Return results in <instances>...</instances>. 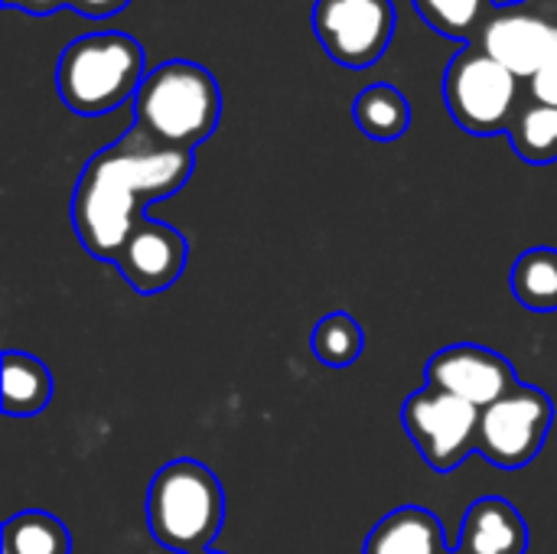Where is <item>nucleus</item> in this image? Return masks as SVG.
<instances>
[{"label":"nucleus","instance_id":"19","mask_svg":"<svg viewBox=\"0 0 557 554\" xmlns=\"http://www.w3.org/2000/svg\"><path fill=\"white\" fill-rule=\"evenodd\" d=\"M421 20L460 42H476L480 29L486 26L490 13L496 10L493 0H411Z\"/></svg>","mask_w":557,"mask_h":554},{"label":"nucleus","instance_id":"25","mask_svg":"<svg viewBox=\"0 0 557 554\" xmlns=\"http://www.w3.org/2000/svg\"><path fill=\"white\" fill-rule=\"evenodd\" d=\"M447 554H460V552H457V549H454V552H447Z\"/></svg>","mask_w":557,"mask_h":554},{"label":"nucleus","instance_id":"11","mask_svg":"<svg viewBox=\"0 0 557 554\" xmlns=\"http://www.w3.org/2000/svg\"><path fill=\"white\" fill-rule=\"evenodd\" d=\"M189 261V245L183 232H176L166 222L157 219H140V225L127 235L124 248L114 258V268L121 278L144 297L170 291Z\"/></svg>","mask_w":557,"mask_h":554},{"label":"nucleus","instance_id":"12","mask_svg":"<svg viewBox=\"0 0 557 554\" xmlns=\"http://www.w3.org/2000/svg\"><path fill=\"white\" fill-rule=\"evenodd\" d=\"M460 554H525L529 552V526L522 513L503 496L476 500L460 526L457 539Z\"/></svg>","mask_w":557,"mask_h":554},{"label":"nucleus","instance_id":"4","mask_svg":"<svg viewBox=\"0 0 557 554\" xmlns=\"http://www.w3.org/2000/svg\"><path fill=\"white\" fill-rule=\"evenodd\" d=\"M147 72L144 49L134 36L91 33L62 49L55 88L69 111L98 118L131 101Z\"/></svg>","mask_w":557,"mask_h":554},{"label":"nucleus","instance_id":"8","mask_svg":"<svg viewBox=\"0 0 557 554\" xmlns=\"http://www.w3.org/2000/svg\"><path fill=\"white\" fill-rule=\"evenodd\" d=\"M310 20L326 56L352 72L375 65L395 36L392 0H317Z\"/></svg>","mask_w":557,"mask_h":554},{"label":"nucleus","instance_id":"1","mask_svg":"<svg viewBox=\"0 0 557 554\" xmlns=\"http://www.w3.org/2000/svg\"><path fill=\"white\" fill-rule=\"evenodd\" d=\"M193 150H173L131 127L98 150L72 193V229L91 258L114 261L140 225L144 206L180 193L193 176Z\"/></svg>","mask_w":557,"mask_h":554},{"label":"nucleus","instance_id":"16","mask_svg":"<svg viewBox=\"0 0 557 554\" xmlns=\"http://www.w3.org/2000/svg\"><path fill=\"white\" fill-rule=\"evenodd\" d=\"M69 529L42 509H26L7 519L3 526V554H69Z\"/></svg>","mask_w":557,"mask_h":554},{"label":"nucleus","instance_id":"18","mask_svg":"<svg viewBox=\"0 0 557 554\" xmlns=\"http://www.w3.org/2000/svg\"><path fill=\"white\" fill-rule=\"evenodd\" d=\"M512 294L535 313L557 310V248H529L512 268Z\"/></svg>","mask_w":557,"mask_h":554},{"label":"nucleus","instance_id":"17","mask_svg":"<svg viewBox=\"0 0 557 554\" xmlns=\"http://www.w3.org/2000/svg\"><path fill=\"white\" fill-rule=\"evenodd\" d=\"M512 150L535 167L555 163L557 160V108L542 104L535 98H525L522 111L516 114L509 127Z\"/></svg>","mask_w":557,"mask_h":554},{"label":"nucleus","instance_id":"14","mask_svg":"<svg viewBox=\"0 0 557 554\" xmlns=\"http://www.w3.org/2000/svg\"><path fill=\"white\" fill-rule=\"evenodd\" d=\"M52 372L29 353L7 349L0 369V408L7 418H33L52 402Z\"/></svg>","mask_w":557,"mask_h":554},{"label":"nucleus","instance_id":"24","mask_svg":"<svg viewBox=\"0 0 557 554\" xmlns=\"http://www.w3.org/2000/svg\"><path fill=\"white\" fill-rule=\"evenodd\" d=\"M199 554H222V552H199Z\"/></svg>","mask_w":557,"mask_h":554},{"label":"nucleus","instance_id":"21","mask_svg":"<svg viewBox=\"0 0 557 554\" xmlns=\"http://www.w3.org/2000/svg\"><path fill=\"white\" fill-rule=\"evenodd\" d=\"M529 98L557 108V52L529 78Z\"/></svg>","mask_w":557,"mask_h":554},{"label":"nucleus","instance_id":"9","mask_svg":"<svg viewBox=\"0 0 557 554\" xmlns=\"http://www.w3.org/2000/svg\"><path fill=\"white\" fill-rule=\"evenodd\" d=\"M476 46L529 82L557 52V20L539 3H496L486 26L476 36Z\"/></svg>","mask_w":557,"mask_h":554},{"label":"nucleus","instance_id":"20","mask_svg":"<svg viewBox=\"0 0 557 554\" xmlns=\"http://www.w3.org/2000/svg\"><path fill=\"white\" fill-rule=\"evenodd\" d=\"M362 346H366V333L346 310H333L320 317V323L310 333V349L326 369H349L362 356Z\"/></svg>","mask_w":557,"mask_h":554},{"label":"nucleus","instance_id":"2","mask_svg":"<svg viewBox=\"0 0 557 554\" xmlns=\"http://www.w3.org/2000/svg\"><path fill=\"white\" fill-rule=\"evenodd\" d=\"M222 118V91L209 69L170 59L150 69L134 95V127L173 150H196Z\"/></svg>","mask_w":557,"mask_h":554},{"label":"nucleus","instance_id":"22","mask_svg":"<svg viewBox=\"0 0 557 554\" xmlns=\"http://www.w3.org/2000/svg\"><path fill=\"white\" fill-rule=\"evenodd\" d=\"M131 0H69L72 10H78V16L85 20H104V16H114L117 10H124Z\"/></svg>","mask_w":557,"mask_h":554},{"label":"nucleus","instance_id":"10","mask_svg":"<svg viewBox=\"0 0 557 554\" xmlns=\"http://www.w3.org/2000/svg\"><path fill=\"white\" fill-rule=\"evenodd\" d=\"M428 385L470 402L473 408H490L499 402L512 385H519L516 369L496 349L476 343H454L431 356L428 362Z\"/></svg>","mask_w":557,"mask_h":554},{"label":"nucleus","instance_id":"23","mask_svg":"<svg viewBox=\"0 0 557 554\" xmlns=\"http://www.w3.org/2000/svg\"><path fill=\"white\" fill-rule=\"evenodd\" d=\"M3 7L23 10V13H33V16H49L59 7H69V0H3Z\"/></svg>","mask_w":557,"mask_h":554},{"label":"nucleus","instance_id":"7","mask_svg":"<svg viewBox=\"0 0 557 554\" xmlns=\"http://www.w3.org/2000/svg\"><path fill=\"white\" fill-rule=\"evenodd\" d=\"M405 431L424 464L437 473L457 470L480 441V408L434 385L414 392L401 408Z\"/></svg>","mask_w":557,"mask_h":554},{"label":"nucleus","instance_id":"3","mask_svg":"<svg viewBox=\"0 0 557 554\" xmlns=\"http://www.w3.org/2000/svg\"><path fill=\"white\" fill-rule=\"evenodd\" d=\"M225 522L219 477L199 460H170L147 487V529L173 554L212 552Z\"/></svg>","mask_w":557,"mask_h":554},{"label":"nucleus","instance_id":"15","mask_svg":"<svg viewBox=\"0 0 557 554\" xmlns=\"http://www.w3.org/2000/svg\"><path fill=\"white\" fill-rule=\"evenodd\" d=\"M352 118H356V124H359V131L366 137L388 144V140H398L408 131L411 104L395 85L375 82V85L359 91V98L352 104Z\"/></svg>","mask_w":557,"mask_h":554},{"label":"nucleus","instance_id":"13","mask_svg":"<svg viewBox=\"0 0 557 554\" xmlns=\"http://www.w3.org/2000/svg\"><path fill=\"white\" fill-rule=\"evenodd\" d=\"M441 519L421 506H401L379 519L369 532L362 554H447Z\"/></svg>","mask_w":557,"mask_h":554},{"label":"nucleus","instance_id":"6","mask_svg":"<svg viewBox=\"0 0 557 554\" xmlns=\"http://www.w3.org/2000/svg\"><path fill=\"white\" fill-rule=\"evenodd\" d=\"M555 424L552 398L535 385H512L499 402L480 411V441L476 454H483L499 470L529 467Z\"/></svg>","mask_w":557,"mask_h":554},{"label":"nucleus","instance_id":"5","mask_svg":"<svg viewBox=\"0 0 557 554\" xmlns=\"http://www.w3.org/2000/svg\"><path fill=\"white\" fill-rule=\"evenodd\" d=\"M525 98L522 78L476 42L463 46L444 72V101L454 121L476 137L509 134Z\"/></svg>","mask_w":557,"mask_h":554}]
</instances>
